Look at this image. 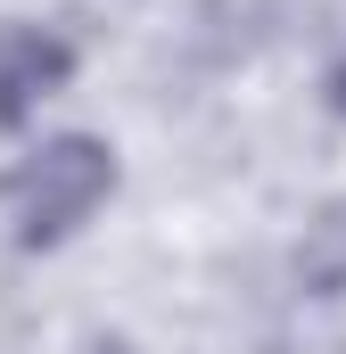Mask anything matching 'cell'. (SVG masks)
<instances>
[{
    "instance_id": "1",
    "label": "cell",
    "mask_w": 346,
    "mask_h": 354,
    "mask_svg": "<svg viewBox=\"0 0 346 354\" xmlns=\"http://www.w3.org/2000/svg\"><path fill=\"white\" fill-rule=\"evenodd\" d=\"M107 189H116V149L91 140V132H58V140L25 149L8 165L0 206H8V223H17L25 248H58V239H75L107 206Z\"/></svg>"
},
{
    "instance_id": "2",
    "label": "cell",
    "mask_w": 346,
    "mask_h": 354,
    "mask_svg": "<svg viewBox=\"0 0 346 354\" xmlns=\"http://www.w3.org/2000/svg\"><path fill=\"white\" fill-rule=\"evenodd\" d=\"M75 75V50L50 25H0V132L33 124L42 99Z\"/></svg>"
},
{
    "instance_id": "3",
    "label": "cell",
    "mask_w": 346,
    "mask_h": 354,
    "mask_svg": "<svg viewBox=\"0 0 346 354\" xmlns=\"http://www.w3.org/2000/svg\"><path fill=\"white\" fill-rule=\"evenodd\" d=\"M338 107H346V66H338Z\"/></svg>"
}]
</instances>
